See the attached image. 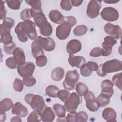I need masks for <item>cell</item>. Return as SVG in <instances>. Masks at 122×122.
<instances>
[{
	"label": "cell",
	"instance_id": "cell-46",
	"mask_svg": "<svg viewBox=\"0 0 122 122\" xmlns=\"http://www.w3.org/2000/svg\"><path fill=\"white\" fill-rule=\"evenodd\" d=\"M31 17L30 9H25L20 13V18L24 21L29 20Z\"/></svg>",
	"mask_w": 122,
	"mask_h": 122
},
{
	"label": "cell",
	"instance_id": "cell-18",
	"mask_svg": "<svg viewBox=\"0 0 122 122\" xmlns=\"http://www.w3.org/2000/svg\"><path fill=\"white\" fill-rule=\"evenodd\" d=\"M13 57L14 61L19 65H21L25 62V56L23 50L20 48L17 47L13 52Z\"/></svg>",
	"mask_w": 122,
	"mask_h": 122
},
{
	"label": "cell",
	"instance_id": "cell-20",
	"mask_svg": "<svg viewBox=\"0 0 122 122\" xmlns=\"http://www.w3.org/2000/svg\"><path fill=\"white\" fill-rule=\"evenodd\" d=\"M50 20L55 24H61L64 21V17L59 11L56 10H51L49 13Z\"/></svg>",
	"mask_w": 122,
	"mask_h": 122
},
{
	"label": "cell",
	"instance_id": "cell-16",
	"mask_svg": "<svg viewBox=\"0 0 122 122\" xmlns=\"http://www.w3.org/2000/svg\"><path fill=\"white\" fill-rule=\"evenodd\" d=\"M68 62L71 67L78 68H80L83 64L86 63V60L83 57L81 56H76L73 55H69Z\"/></svg>",
	"mask_w": 122,
	"mask_h": 122
},
{
	"label": "cell",
	"instance_id": "cell-44",
	"mask_svg": "<svg viewBox=\"0 0 122 122\" xmlns=\"http://www.w3.org/2000/svg\"><path fill=\"white\" fill-rule=\"evenodd\" d=\"M22 81L23 84L27 87L33 86L36 82V79L33 76L22 78Z\"/></svg>",
	"mask_w": 122,
	"mask_h": 122
},
{
	"label": "cell",
	"instance_id": "cell-36",
	"mask_svg": "<svg viewBox=\"0 0 122 122\" xmlns=\"http://www.w3.org/2000/svg\"><path fill=\"white\" fill-rule=\"evenodd\" d=\"M25 1L34 10H40L41 9V2L40 0H26Z\"/></svg>",
	"mask_w": 122,
	"mask_h": 122
},
{
	"label": "cell",
	"instance_id": "cell-32",
	"mask_svg": "<svg viewBox=\"0 0 122 122\" xmlns=\"http://www.w3.org/2000/svg\"><path fill=\"white\" fill-rule=\"evenodd\" d=\"M59 90V88L56 86L54 85H50L46 88L45 93L50 97L52 98H57V93Z\"/></svg>",
	"mask_w": 122,
	"mask_h": 122
},
{
	"label": "cell",
	"instance_id": "cell-55",
	"mask_svg": "<svg viewBox=\"0 0 122 122\" xmlns=\"http://www.w3.org/2000/svg\"><path fill=\"white\" fill-rule=\"evenodd\" d=\"M120 0H104L103 2L107 4H114L118 2Z\"/></svg>",
	"mask_w": 122,
	"mask_h": 122
},
{
	"label": "cell",
	"instance_id": "cell-35",
	"mask_svg": "<svg viewBox=\"0 0 122 122\" xmlns=\"http://www.w3.org/2000/svg\"><path fill=\"white\" fill-rule=\"evenodd\" d=\"M7 6L11 9L12 10H19L20 9L21 3L22 0H6Z\"/></svg>",
	"mask_w": 122,
	"mask_h": 122
},
{
	"label": "cell",
	"instance_id": "cell-9",
	"mask_svg": "<svg viewBox=\"0 0 122 122\" xmlns=\"http://www.w3.org/2000/svg\"><path fill=\"white\" fill-rule=\"evenodd\" d=\"M84 98L86 101V107L90 111L92 112H96L100 108V105L94 93L91 91H89L84 96Z\"/></svg>",
	"mask_w": 122,
	"mask_h": 122
},
{
	"label": "cell",
	"instance_id": "cell-42",
	"mask_svg": "<svg viewBox=\"0 0 122 122\" xmlns=\"http://www.w3.org/2000/svg\"><path fill=\"white\" fill-rule=\"evenodd\" d=\"M70 93L65 90H59L57 93V97L62 102H64L67 99V98L70 95Z\"/></svg>",
	"mask_w": 122,
	"mask_h": 122
},
{
	"label": "cell",
	"instance_id": "cell-56",
	"mask_svg": "<svg viewBox=\"0 0 122 122\" xmlns=\"http://www.w3.org/2000/svg\"><path fill=\"white\" fill-rule=\"evenodd\" d=\"M6 115L5 113H1L0 114V122H3L6 120Z\"/></svg>",
	"mask_w": 122,
	"mask_h": 122
},
{
	"label": "cell",
	"instance_id": "cell-38",
	"mask_svg": "<svg viewBox=\"0 0 122 122\" xmlns=\"http://www.w3.org/2000/svg\"><path fill=\"white\" fill-rule=\"evenodd\" d=\"M23 84L22 81L19 78H16L13 83V89L15 91L20 92L23 89Z\"/></svg>",
	"mask_w": 122,
	"mask_h": 122
},
{
	"label": "cell",
	"instance_id": "cell-33",
	"mask_svg": "<svg viewBox=\"0 0 122 122\" xmlns=\"http://www.w3.org/2000/svg\"><path fill=\"white\" fill-rule=\"evenodd\" d=\"M88 30V28L86 25H79L75 27L73 30L75 36H81L85 34Z\"/></svg>",
	"mask_w": 122,
	"mask_h": 122
},
{
	"label": "cell",
	"instance_id": "cell-6",
	"mask_svg": "<svg viewBox=\"0 0 122 122\" xmlns=\"http://www.w3.org/2000/svg\"><path fill=\"white\" fill-rule=\"evenodd\" d=\"M21 28L30 39L34 40L37 38V32L35 29V25L31 20H27L21 22Z\"/></svg>",
	"mask_w": 122,
	"mask_h": 122
},
{
	"label": "cell",
	"instance_id": "cell-41",
	"mask_svg": "<svg viewBox=\"0 0 122 122\" xmlns=\"http://www.w3.org/2000/svg\"><path fill=\"white\" fill-rule=\"evenodd\" d=\"M47 58L44 55L38 56L36 58V64L40 67H44L47 63Z\"/></svg>",
	"mask_w": 122,
	"mask_h": 122
},
{
	"label": "cell",
	"instance_id": "cell-52",
	"mask_svg": "<svg viewBox=\"0 0 122 122\" xmlns=\"http://www.w3.org/2000/svg\"><path fill=\"white\" fill-rule=\"evenodd\" d=\"M76 112H70V113L68 114L66 120V122H76Z\"/></svg>",
	"mask_w": 122,
	"mask_h": 122
},
{
	"label": "cell",
	"instance_id": "cell-26",
	"mask_svg": "<svg viewBox=\"0 0 122 122\" xmlns=\"http://www.w3.org/2000/svg\"><path fill=\"white\" fill-rule=\"evenodd\" d=\"M15 32L17 34L18 38L22 42H25L28 41V37L25 34L21 28V22H19L15 27L14 29Z\"/></svg>",
	"mask_w": 122,
	"mask_h": 122
},
{
	"label": "cell",
	"instance_id": "cell-40",
	"mask_svg": "<svg viewBox=\"0 0 122 122\" xmlns=\"http://www.w3.org/2000/svg\"><path fill=\"white\" fill-rule=\"evenodd\" d=\"M88 119V115L84 111L79 112L76 114V122H86Z\"/></svg>",
	"mask_w": 122,
	"mask_h": 122
},
{
	"label": "cell",
	"instance_id": "cell-25",
	"mask_svg": "<svg viewBox=\"0 0 122 122\" xmlns=\"http://www.w3.org/2000/svg\"><path fill=\"white\" fill-rule=\"evenodd\" d=\"M64 75V71L62 68L56 67L51 71V77L52 79L56 81H60L62 80Z\"/></svg>",
	"mask_w": 122,
	"mask_h": 122
},
{
	"label": "cell",
	"instance_id": "cell-7",
	"mask_svg": "<svg viewBox=\"0 0 122 122\" xmlns=\"http://www.w3.org/2000/svg\"><path fill=\"white\" fill-rule=\"evenodd\" d=\"M101 2L102 1L96 0L89 1L86 10V14L89 18L94 19L98 16L102 7Z\"/></svg>",
	"mask_w": 122,
	"mask_h": 122
},
{
	"label": "cell",
	"instance_id": "cell-22",
	"mask_svg": "<svg viewBox=\"0 0 122 122\" xmlns=\"http://www.w3.org/2000/svg\"><path fill=\"white\" fill-rule=\"evenodd\" d=\"M41 121L44 122H51L54 121L55 115L51 107H46L41 114Z\"/></svg>",
	"mask_w": 122,
	"mask_h": 122
},
{
	"label": "cell",
	"instance_id": "cell-31",
	"mask_svg": "<svg viewBox=\"0 0 122 122\" xmlns=\"http://www.w3.org/2000/svg\"><path fill=\"white\" fill-rule=\"evenodd\" d=\"M12 37L10 32L0 33V42L4 45H8L12 42Z\"/></svg>",
	"mask_w": 122,
	"mask_h": 122
},
{
	"label": "cell",
	"instance_id": "cell-12",
	"mask_svg": "<svg viewBox=\"0 0 122 122\" xmlns=\"http://www.w3.org/2000/svg\"><path fill=\"white\" fill-rule=\"evenodd\" d=\"M99 65L96 62L88 61L80 68L81 74L85 77H89L92 74V71H96Z\"/></svg>",
	"mask_w": 122,
	"mask_h": 122
},
{
	"label": "cell",
	"instance_id": "cell-48",
	"mask_svg": "<svg viewBox=\"0 0 122 122\" xmlns=\"http://www.w3.org/2000/svg\"><path fill=\"white\" fill-rule=\"evenodd\" d=\"M90 56L92 57H98L102 55V48L100 47H95L92 49L90 51Z\"/></svg>",
	"mask_w": 122,
	"mask_h": 122
},
{
	"label": "cell",
	"instance_id": "cell-11",
	"mask_svg": "<svg viewBox=\"0 0 122 122\" xmlns=\"http://www.w3.org/2000/svg\"><path fill=\"white\" fill-rule=\"evenodd\" d=\"M104 30L107 34L110 35L115 39H119L121 38L122 30L120 26L118 25L108 23L105 25Z\"/></svg>",
	"mask_w": 122,
	"mask_h": 122
},
{
	"label": "cell",
	"instance_id": "cell-37",
	"mask_svg": "<svg viewBox=\"0 0 122 122\" xmlns=\"http://www.w3.org/2000/svg\"><path fill=\"white\" fill-rule=\"evenodd\" d=\"M112 82L113 85L122 90V73L115 74L112 78Z\"/></svg>",
	"mask_w": 122,
	"mask_h": 122
},
{
	"label": "cell",
	"instance_id": "cell-13",
	"mask_svg": "<svg viewBox=\"0 0 122 122\" xmlns=\"http://www.w3.org/2000/svg\"><path fill=\"white\" fill-rule=\"evenodd\" d=\"M37 39L40 45L45 51H51L54 50L55 48V42L51 38H44L41 36H39L37 37Z\"/></svg>",
	"mask_w": 122,
	"mask_h": 122
},
{
	"label": "cell",
	"instance_id": "cell-30",
	"mask_svg": "<svg viewBox=\"0 0 122 122\" xmlns=\"http://www.w3.org/2000/svg\"><path fill=\"white\" fill-rule=\"evenodd\" d=\"M40 33L44 36H49L52 32V28L51 24L47 21L39 28Z\"/></svg>",
	"mask_w": 122,
	"mask_h": 122
},
{
	"label": "cell",
	"instance_id": "cell-2",
	"mask_svg": "<svg viewBox=\"0 0 122 122\" xmlns=\"http://www.w3.org/2000/svg\"><path fill=\"white\" fill-rule=\"evenodd\" d=\"M81 96L75 92H72L65 101L63 106L68 112H76L78 105L81 103Z\"/></svg>",
	"mask_w": 122,
	"mask_h": 122
},
{
	"label": "cell",
	"instance_id": "cell-3",
	"mask_svg": "<svg viewBox=\"0 0 122 122\" xmlns=\"http://www.w3.org/2000/svg\"><path fill=\"white\" fill-rule=\"evenodd\" d=\"M80 75L77 70H70L68 71L65 74V80L63 82L64 89L71 91L74 89L75 84L79 80Z\"/></svg>",
	"mask_w": 122,
	"mask_h": 122
},
{
	"label": "cell",
	"instance_id": "cell-51",
	"mask_svg": "<svg viewBox=\"0 0 122 122\" xmlns=\"http://www.w3.org/2000/svg\"><path fill=\"white\" fill-rule=\"evenodd\" d=\"M0 19L4 20L6 16V10L5 9L4 2L2 0L0 1Z\"/></svg>",
	"mask_w": 122,
	"mask_h": 122
},
{
	"label": "cell",
	"instance_id": "cell-24",
	"mask_svg": "<svg viewBox=\"0 0 122 122\" xmlns=\"http://www.w3.org/2000/svg\"><path fill=\"white\" fill-rule=\"evenodd\" d=\"M13 106V102L9 98H5L0 102V114L5 113Z\"/></svg>",
	"mask_w": 122,
	"mask_h": 122
},
{
	"label": "cell",
	"instance_id": "cell-43",
	"mask_svg": "<svg viewBox=\"0 0 122 122\" xmlns=\"http://www.w3.org/2000/svg\"><path fill=\"white\" fill-rule=\"evenodd\" d=\"M16 48V44L13 42L9 44L4 45L3 46V50L4 52L9 55L13 54L14 51Z\"/></svg>",
	"mask_w": 122,
	"mask_h": 122
},
{
	"label": "cell",
	"instance_id": "cell-23",
	"mask_svg": "<svg viewBox=\"0 0 122 122\" xmlns=\"http://www.w3.org/2000/svg\"><path fill=\"white\" fill-rule=\"evenodd\" d=\"M15 21L12 18L7 17L3 20L2 23L0 24V32H10L11 29L14 26Z\"/></svg>",
	"mask_w": 122,
	"mask_h": 122
},
{
	"label": "cell",
	"instance_id": "cell-1",
	"mask_svg": "<svg viewBox=\"0 0 122 122\" xmlns=\"http://www.w3.org/2000/svg\"><path fill=\"white\" fill-rule=\"evenodd\" d=\"M122 70V61L118 59H112L101 64L96 72L100 77H104L107 74L118 72Z\"/></svg>",
	"mask_w": 122,
	"mask_h": 122
},
{
	"label": "cell",
	"instance_id": "cell-28",
	"mask_svg": "<svg viewBox=\"0 0 122 122\" xmlns=\"http://www.w3.org/2000/svg\"><path fill=\"white\" fill-rule=\"evenodd\" d=\"M75 91L77 94L80 96H84L89 92V89L86 85L84 83L80 82L76 84Z\"/></svg>",
	"mask_w": 122,
	"mask_h": 122
},
{
	"label": "cell",
	"instance_id": "cell-8",
	"mask_svg": "<svg viewBox=\"0 0 122 122\" xmlns=\"http://www.w3.org/2000/svg\"><path fill=\"white\" fill-rule=\"evenodd\" d=\"M35 68V64L33 62H25L24 63L18 66L17 71L22 78L33 76Z\"/></svg>",
	"mask_w": 122,
	"mask_h": 122
},
{
	"label": "cell",
	"instance_id": "cell-27",
	"mask_svg": "<svg viewBox=\"0 0 122 122\" xmlns=\"http://www.w3.org/2000/svg\"><path fill=\"white\" fill-rule=\"evenodd\" d=\"M100 106L101 107H104L107 106L110 102V97L106 94L101 93L96 98Z\"/></svg>",
	"mask_w": 122,
	"mask_h": 122
},
{
	"label": "cell",
	"instance_id": "cell-34",
	"mask_svg": "<svg viewBox=\"0 0 122 122\" xmlns=\"http://www.w3.org/2000/svg\"><path fill=\"white\" fill-rule=\"evenodd\" d=\"M41 121V115L34 110L30 114L27 118L28 122H39Z\"/></svg>",
	"mask_w": 122,
	"mask_h": 122
},
{
	"label": "cell",
	"instance_id": "cell-29",
	"mask_svg": "<svg viewBox=\"0 0 122 122\" xmlns=\"http://www.w3.org/2000/svg\"><path fill=\"white\" fill-rule=\"evenodd\" d=\"M53 109L58 118H63L65 117L66 109L64 106L56 103L53 105Z\"/></svg>",
	"mask_w": 122,
	"mask_h": 122
},
{
	"label": "cell",
	"instance_id": "cell-54",
	"mask_svg": "<svg viewBox=\"0 0 122 122\" xmlns=\"http://www.w3.org/2000/svg\"><path fill=\"white\" fill-rule=\"evenodd\" d=\"M10 121H11V122H22V120H21V119H20V116H17L13 117L11 119Z\"/></svg>",
	"mask_w": 122,
	"mask_h": 122
},
{
	"label": "cell",
	"instance_id": "cell-39",
	"mask_svg": "<svg viewBox=\"0 0 122 122\" xmlns=\"http://www.w3.org/2000/svg\"><path fill=\"white\" fill-rule=\"evenodd\" d=\"M116 43L117 41L113 37L111 36H107L104 38V41L102 43V45L112 47Z\"/></svg>",
	"mask_w": 122,
	"mask_h": 122
},
{
	"label": "cell",
	"instance_id": "cell-19",
	"mask_svg": "<svg viewBox=\"0 0 122 122\" xmlns=\"http://www.w3.org/2000/svg\"><path fill=\"white\" fill-rule=\"evenodd\" d=\"M102 117L106 122H116V112L112 108H105L102 112Z\"/></svg>",
	"mask_w": 122,
	"mask_h": 122
},
{
	"label": "cell",
	"instance_id": "cell-47",
	"mask_svg": "<svg viewBox=\"0 0 122 122\" xmlns=\"http://www.w3.org/2000/svg\"><path fill=\"white\" fill-rule=\"evenodd\" d=\"M5 63L6 66L11 69H15L18 68V65L17 64V63L15 62V61L14 60L13 57H10L6 59Z\"/></svg>",
	"mask_w": 122,
	"mask_h": 122
},
{
	"label": "cell",
	"instance_id": "cell-53",
	"mask_svg": "<svg viewBox=\"0 0 122 122\" xmlns=\"http://www.w3.org/2000/svg\"><path fill=\"white\" fill-rule=\"evenodd\" d=\"M71 4L77 7L81 5V4L83 2V0H71Z\"/></svg>",
	"mask_w": 122,
	"mask_h": 122
},
{
	"label": "cell",
	"instance_id": "cell-15",
	"mask_svg": "<svg viewBox=\"0 0 122 122\" xmlns=\"http://www.w3.org/2000/svg\"><path fill=\"white\" fill-rule=\"evenodd\" d=\"M12 113L20 117H25L29 113L27 108L21 102H16L12 108Z\"/></svg>",
	"mask_w": 122,
	"mask_h": 122
},
{
	"label": "cell",
	"instance_id": "cell-17",
	"mask_svg": "<svg viewBox=\"0 0 122 122\" xmlns=\"http://www.w3.org/2000/svg\"><path fill=\"white\" fill-rule=\"evenodd\" d=\"M113 86V84L110 80H103L101 83L102 90L101 93L106 94L111 98L114 93Z\"/></svg>",
	"mask_w": 122,
	"mask_h": 122
},
{
	"label": "cell",
	"instance_id": "cell-50",
	"mask_svg": "<svg viewBox=\"0 0 122 122\" xmlns=\"http://www.w3.org/2000/svg\"><path fill=\"white\" fill-rule=\"evenodd\" d=\"M64 22H66L70 24L71 27H73L77 23V20L73 16H66L64 17Z\"/></svg>",
	"mask_w": 122,
	"mask_h": 122
},
{
	"label": "cell",
	"instance_id": "cell-5",
	"mask_svg": "<svg viewBox=\"0 0 122 122\" xmlns=\"http://www.w3.org/2000/svg\"><path fill=\"white\" fill-rule=\"evenodd\" d=\"M100 15L103 20L108 22L115 21L119 17V13L117 10L111 7L104 8L101 12Z\"/></svg>",
	"mask_w": 122,
	"mask_h": 122
},
{
	"label": "cell",
	"instance_id": "cell-45",
	"mask_svg": "<svg viewBox=\"0 0 122 122\" xmlns=\"http://www.w3.org/2000/svg\"><path fill=\"white\" fill-rule=\"evenodd\" d=\"M61 8L65 11H69L72 9V4L69 0H62L60 2Z\"/></svg>",
	"mask_w": 122,
	"mask_h": 122
},
{
	"label": "cell",
	"instance_id": "cell-10",
	"mask_svg": "<svg viewBox=\"0 0 122 122\" xmlns=\"http://www.w3.org/2000/svg\"><path fill=\"white\" fill-rule=\"evenodd\" d=\"M71 28L70 24L64 21L56 28V37L61 40L66 39L70 35Z\"/></svg>",
	"mask_w": 122,
	"mask_h": 122
},
{
	"label": "cell",
	"instance_id": "cell-49",
	"mask_svg": "<svg viewBox=\"0 0 122 122\" xmlns=\"http://www.w3.org/2000/svg\"><path fill=\"white\" fill-rule=\"evenodd\" d=\"M102 55L103 56H108L110 55L112 52V47L102 45Z\"/></svg>",
	"mask_w": 122,
	"mask_h": 122
},
{
	"label": "cell",
	"instance_id": "cell-4",
	"mask_svg": "<svg viewBox=\"0 0 122 122\" xmlns=\"http://www.w3.org/2000/svg\"><path fill=\"white\" fill-rule=\"evenodd\" d=\"M28 104L31 106L33 110L37 112L41 116L43 110L46 107L43 97L37 94H32Z\"/></svg>",
	"mask_w": 122,
	"mask_h": 122
},
{
	"label": "cell",
	"instance_id": "cell-14",
	"mask_svg": "<svg viewBox=\"0 0 122 122\" xmlns=\"http://www.w3.org/2000/svg\"><path fill=\"white\" fill-rule=\"evenodd\" d=\"M82 48L81 42L77 39L70 40L66 46V50L69 55H73L79 52Z\"/></svg>",
	"mask_w": 122,
	"mask_h": 122
},
{
	"label": "cell",
	"instance_id": "cell-21",
	"mask_svg": "<svg viewBox=\"0 0 122 122\" xmlns=\"http://www.w3.org/2000/svg\"><path fill=\"white\" fill-rule=\"evenodd\" d=\"M31 52L34 58H36L39 56L44 55L43 48L40 45L37 38L31 43Z\"/></svg>",
	"mask_w": 122,
	"mask_h": 122
}]
</instances>
